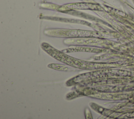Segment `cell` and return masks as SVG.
Returning a JSON list of instances; mask_svg holds the SVG:
<instances>
[{
	"mask_svg": "<svg viewBox=\"0 0 134 119\" xmlns=\"http://www.w3.org/2000/svg\"><path fill=\"white\" fill-rule=\"evenodd\" d=\"M41 47L47 53L54 58L63 63L75 67L83 69L94 70L103 68L106 66V65L103 63L87 62L73 58L58 51L46 43H42Z\"/></svg>",
	"mask_w": 134,
	"mask_h": 119,
	"instance_id": "cell-1",
	"label": "cell"
},
{
	"mask_svg": "<svg viewBox=\"0 0 134 119\" xmlns=\"http://www.w3.org/2000/svg\"><path fill=\"white\" fill-rule=\"evenodd\" d=\"M79 51H85V52H100V51H102V50L99 49L91 48V47H72V48L63 50V52H65L66 53L79 52Z\"/></svg>",
	"mask_w": 134,
	"mask_h": 119,
	"instance_id": "cell-2",
	"label": "cell"
},
{
	"mask_svg": "<svg viewBox=\"0 0 134 119\" xmlns=\"http://www.w3.org/2000/svg\"><path fill=\"white\" fill-rule=\"evenodd\" d=\"M48 67L49 68L58 70H62V71H68L69 70V68L64 65H60V64H51L48 65Z\"/></svg>",
	"mask_w": 134,
	"mask_h": 119,
	"instance_id": "cell-3",
	"label": "cell"
},
{
	"mask_svg": "<svg viewBox=\"0 0 134 119\" xmlns=\"http://www.w3.org/2000/svg\"><path fill=\"white\" fill-rule=\"evenodd\" d=\"M84 114L85 119H93L91 112L88 108H86L84 110Z\"/></svg>",
	"mask_w": 134,
	"mask_h": 119,
	"instance_id": "cell-4",
	"label": "cell"
}]
</instances>
